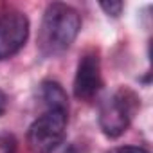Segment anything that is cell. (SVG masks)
<instances>
[{"label":"cell","mask_w":153,"mask_h":153,"mask_svg":"<svg viewBox=\"0 0 153 153\" xmlns=\"http://www.w3.org/2000/svg\"><path fill=\"white\" fill-rule=\"evenodd\" d=\"M81 29V16L72 6L54 2L47 6L40 31H38V49L43 56H56L65 52Z\"/></svg>","instance_id":"obj_1"},{"label":"cell","mask_w":153,"mask_h":153,"mask_svg":"<svg viewBox=\"0 0 153 153\" xmlns=\"http://www.w3.org/2000/svg\"><path fill=\"white\" fill-rule=\"evenodd\" d=\"M137 110L139 97L133 90L123 87L117 92H114L108 99L103 101L99 108V126L103 133L110 139L121 137L128 130Z\"/></svg>","instance_id":"obj_2"},{"label":"cell","mask_w":153,"mask_h":153,"mask_svg":"<svg viewBox=\"0 0 153 153\" xmlns=\"http://www.w3.org/2000/svg\"><path fill=\"white\" fill-rule=\"evenodd\" d=\"M68 112L47 110L27 130V144L33 153H52L65 139Z\"/></svg>","instance_id":"obj_3"},{"label":"cell","mask_w":153,"mask_h":153,"mask_svg":"<svg viewBox=\"0 0 153 153\" xmlns=\"http://www.w3.org/2000/svg\"><path fill=\"white\" fill-rule=\"evenodd\" d=\"M29 38V18L16 9L0 15V61L15 56Z\"/></svg>","instance_id":"obj_4"},{"label":"cell","mask_w":153,"mask_h":153,"mask_svg":"<svg viewBox=\"0 0 153 153\" xmlns=\"http://www.w3.org/2000/svg\"><path fill=\"white\" fill-rule=\"evenodd\" d=\"M103 87V78H101V63L97 54L88 52L85 54L76 70L74 78V96L79 101H90L97 96V92Z\"/></svg>","instance_id":"obj_5"},{"label":"cell","mask_w":153,"mask_h":153,"mask_svg":"<svg viewBox=\"0 0 153 153\" xmlns=\"http://www.w3.org/2000/svg\"><path fill=\"white\" fill-rule=\"evenodd\" d=\"M40 94L47 110H65L68 112V97L63 87L56 81H43L40 87Z\"/></svg>","instance_id":"obj_6"},{"label":"cell","mask_w":153,"mask_h":153,"mask_svg":"<svg viewBox=\"0 0 153 153\" xmlns=\"http://www.w3.org/2000/svg\"><path fill=\"white\" fill-rule=\"evenodd\" d=\"M101 6V9L108 15V16H114V18H117L119 15H121V11H123V7H124V4L123 2H101L99 4Z\"/></svg>","instance_id":"obj_7"},{"label":"cell","mask_w":153,"mask_h":153,"mask_svg":"<svg viewBox=\"0 0 153 153\" xmlns=\"http://www.w3.org/2000/svg\"><path fill=\"white\" fill-rule=\"evenodd\" d=\"M108 153H149V151L144 148H139V146H119V148L110 149Z\"/></svg>","instance_id":"obj_8"},{"label":"cell","mask_w":153,"mask_h":153,"mask_svg":"<svg viewBox=\"0 0 153 153\" xmlns=\"http://www.w3.org/2000/svg\"><path fill=\"white\" fill-rule=\"evenodd\" d=\"M6 108H7V97H6V94L2 90H0V115L6 112Z\"/></svg>","instance_id":"obj_9"}]
</instances>
